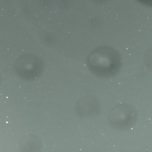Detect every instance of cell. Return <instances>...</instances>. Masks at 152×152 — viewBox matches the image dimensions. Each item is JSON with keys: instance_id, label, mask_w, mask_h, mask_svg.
<instances>
[{"instance_id": "cell-1", "label": "cell", "mask_w": 152, "mask_h": 152, "mask_svg": "<svg viewBox=\"0 0 152 152\" xmlns=\"http://www.w3.org/2000/svg\"><path fill=\"white\" fill-rule=\"evenodd\" d=\"M120 62L118 53L110 48H101L92 52L88 58L91 71L100 76H108L115 73Z\"/></svg>"}, {"instance_id": "cell-2", "label": "cell", "mask_w": 152, "mask_h": 152, "mask_svg": "<svg viewBox=\"0 0 152 152\" xmlns=\"http://www.w3.org/2000/svg\"><path fill=\"white\" fill-rule=\"evenodd\" d=\"M135 116V112L131 106L119 105L114 107L111 111L109 121L114 127L126 128L134 124Z\"/></svg>"}, {"instance_id": "cell-3", "label": "cell", "mask_w": 152, "mask_h": 152, "mask_svg": "<svg viewBox=\"0 0 152 152\" xmlns=\"http://www.w3.org/2000/svg\"><path fill=\"white\" fill-rule=\"evenodd\" d=\"M145 63L149 68H152V49L145 56Z\"/></svg>"}, {"instance_id": "cell-4", "label": "cell", "mask_w": 152, "mask_h": 152, "mask_svg": "<svg viewBox=\"0 0 152 152\" xmlns=\"http://www.w3.org/2000/svg\"><path fill=\"white\" fill-rule=\"evenodd\" d=\"M140 1L142 2L144 4H148L150 5H152V0H140Z\"/></svg>"}]
</instances>
